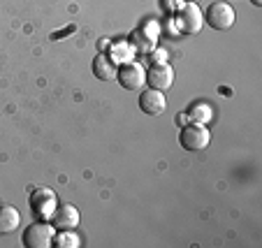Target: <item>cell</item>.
I'll list each match as a JSON object with an SVG mask.
<instances>
[{
  "instance_id": "obj_1",
  "label": "cell",
  "mask_w": 262,
  "mask_h": 248,
  "mask_svg": "<svg viewBox=\"0 0 262 248\" xmlns=\"http://www.w3.org/2000/svg\"><path fill=\"white\" fill-rule=\"evenodd\" d=\"M177 28L183 35H198L204 26V14L198 7V3H183L177 10Z\"/></svg>"
},
{
  "instance_id": "obj_2",
  "label": "cell",
  "mask_w": 262,
  "mask_h": 248,
  "mask_svg": "<svg viewBox=\"0 0 262 248\" xmlns=\"http://www.w3.org/2000/svg\"><path fill=\"white\" fill-rule=\"evenodd\" d=\"M209 142H211V132L204 123L183 125L181 132H179V144L186 151H202L209 146Z\"/></svg>"
},
{
  "instance_id": "obj_3",
  "label": "cell",
  "mask_w": 262,
  "mask_h": 248,
  "mask_svg": "<svg viewBox=\"0 0 262 248\" xmlns=\"http://www.w3.org/2000/svg\"><path fill=\"white\" fill-rule=\"evenodd\" d=\"M234 19H237L234 7L230 5V3H225V0L211 3V5L207 7V14H204L207 26L213 30H230L234 26Z\"/></svg>"
},
{
  "instance_id": "obj_4",
  "label": "cell",
  "mask_w": 262,
  "mask_h": 248,
  "mask_svg": "<svg viewBox=\"0 0 262 248\" xmlns=\"http://www.w3.org/2000/svg\"><path fill=\"white\" fill-rule=\"evenodd\" d=\"M58 207V197L51 188H45L40 186L37 190L30 193V211L40 220H49V216L54 214V209Z\"/></svg>"
},
{
  "instance_id": "obj_5",
  "label": "cell",
  "mask_w": 262,
  "mask_h": 248,
  "mask_svg": "<svg viewBox=\"0 0 262 248\" xmlns=\"http://www.w3.org/2000/svg\"><path fill=\"white\" fill-rule=\"evenodd\" d=\"M56 228L49 223H33L24 230V246L26 248H49L54 246Z\"/></svg>"
},
{
  "instance_id": "obj_6",
  "label": "cell",
  "mask_w": 262,
  "mask_h": 248,
  "mask_svg": "<svg viewBox=\"0 0 262 248\" xmlns=\"http://www.w3.org/2000/svg\"><path fill=\"white\" fill-rule=\"evenodd\" d=\"M116 81L123 86L125 91H142V86L146 84V70L139 63H123L121 67H116Z\"/></svg>"
},
{
  "instance_id": "obj_7",
  "label": "cell",
  "mask_w": 262,
  "mask_h": 248,
  "mask_svg": "<svg viewBox=\"0 0 262 248\" xmlns=\"http://www.w3.org/2000/svg\"><path fill=\"white\" fill-rule=\"evenodd\" d=\"M146 84L148 88H156V91H169V86L174 84V70L169 67L167 63H158V65H151V70L146 72Z\"/></svg>"
},
{
  "instance_id": "obj_8",
  "label": "cell",
  "mask_w": 262,
  "mask_h": 248,
  "mask_svg": "<svg viewBox=\"0 0 262 248\" xmlns=\"http://www.w3.org/2000/svg\"><path fill=\"white\" fill-rule=\"evenodd\" d=\"M49 223L56 230H77L79 225V211L72 204H60L54 209V214L49 216Z\"/></svg>"
},
{
  "instance_id": "obj_9",
  "label": "cell",
  "mask_w": 262,
  "mask_h": 248,
  "mask_svg": "<svg viewBox=\"0 0 262 248\" xmlns=\"http://www.w3.org/2000/svg\"><path fill=\"white\" fill-rule=\"evenodd\" d=\"M167 107V98H165L163 91L148 88L139 95V109L144 111L146 116H160Z\"/></svg>"
},
{
  "instance_id": "obj_10",
  "label": "cell",
  "mask_w": 262,
  "mask_h": 248,
  "mask_svg": "<svg viewBox=\"0 0 262 248\" xmlns=\"http://www.w3.org/2000/svg\"><path fill=\"white\" fill-rule=\"evenodd\" d=\"M91 67H93V75L98 79H102V81L116 79V63H114V58H109V54H98L93 58Z\"/></svg>"
},
{
  "instance_id": "obj_11",
  "label": "cell",
  "mask_w": 262,
  "mask_h": 248,
  "mask_svg": "<svg viewBox=\"0 0 262 248\" xmlns=\"http://www.w3.org/2000/svg\"><path fill=\"white\" fill-rule=\"evenodd\" d=\"M21 225V214L12 204H3L0 207V234H10Z\"/></svg>"
},
{
  "instance_id": "obj_12",
  "label": "cell",
  "mask_w": 262,
  "mask_h": 248,
  "mask_svg": "<svg viewBox=\"0 0 262 248\" xmlns=\"http://www.w3.org/2000/svg\"><path fill=\"white\" fill-rule=\"evenodd\" d=\"M79 243H81L79 234H74L72 230H58V234H54L56 248H77Z\"/></svg>"
},
{
  "instance_id": "obj_13",
  "label": "cell",
  "mask_w": 262,
  "mask_h": 248,
  "mask_svg": "<svg viewBox=\"0 0 262 248\" xmlns=\"http://www.w3.org/2000/svg\"><path fill=\"white\" fill-rule=\"evenodd\" d=\"M188 116L193 119V123H204V125H207V121L211 119V107H209V104H204V102H198V104H193V107H190Z\"/></svg>"
},
{
  "instance_id": "obj_14",
  "label": "cell",
  "mask_w": 262,
  "mask_h": 248,
  "mask_svg": "<svg viewBox=\"0 0 262 248\" xmlns=\"http://www.w3.org/2000/svg\"><path fill=\"white\" fill-rule=\"evenodd\" d=\"M163 5H165V10L167 12H174V10H179L183 3H179V0H163Z\"/></svg>"
},
{
  "instance_id": "obj_15",
  "label": "cell",
  "mask_w": 262,
  "mask_h": 248,
  "mask_svg": "<svg viewBox=\"0 0 262 248\" xmlns=\"http://www.w3.org/2000/svg\"><path fill=\"white\" fill-rule=\"evenodd\" d=\"M165 51L163 49H158V51H154V65H158V63H165Z\"/></svg>"
},
{
  "instance_id": "obj_16",
  "label": "cell",
  "mask_w": 262,
  "mask_h": 248,
  "mask_svg": "<svg viewBox=\"0 0 262 248\" xmlns=\"http://www.w3.org/2000/svg\"><path fill=\"white\" fill-rule=\"evenodd\" d=\"M251 3H253L255 7H260V5H262V0H251Z\"/></svg>"
},
{
  "instance_id": "obj_17",
  "label": "cell",
  "mask_w": 262,
  "mask_h": 248,
  "mask_svg": "<svg viewBox=\"0 0 262 248\" xmlns=\"http://www.w3.org/2000/svg\"><path fill=\"white\" fill-rule=\"evenodd\" d=\"M188 3H198V0H188Z\"/></svg>"
}]
</instances>
